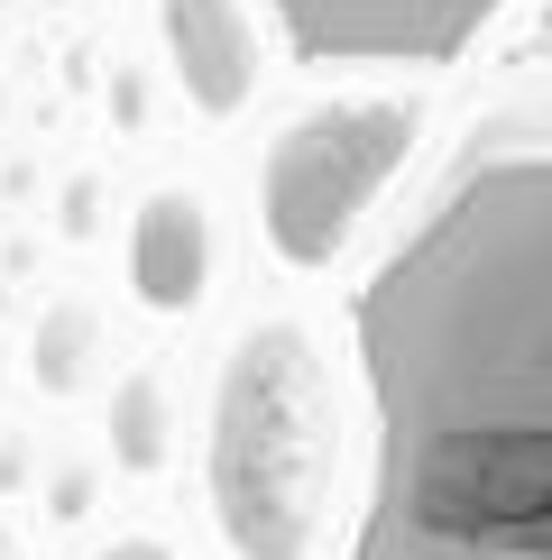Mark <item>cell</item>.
Wrapping results in <instances>:
<instances>
[{"label": "cell", "instance_id": "obj_1", "mask_svg": "<svg viewBox=\"0 0 552 560\" xmlns=\"http://www.w3.org/2000/svg\"><path fill=\"white\" fill-rule=\"evenodd\" d=\"M350 560H552V110L488 129L350 294Z\"/></svg>", "mask_w": 552, "mask_h": 560}, {"label": "cell", "instance_id": "obj_2", "mask_svg": "<svg viewBox=\"0 0 552 560\" xmlns=\"http://www.w3.org/2000/svg\"><path fill=\"white\" fill-rule=\"evenodd\" d=\"M332 368L295 313H267L230 340L212 386V487L240 551L286 560L313 533L322 505V451H332Z\"/></svg>", "mask_w": 552, "mask_h": 560}, {"label": "cell", "instance_id": "obj_3", "mask_svg": "<svg viewBox=\"0 0 552 560\" xmlns=\"http://www.w3.org/2000/svg\"><path fill=\"white\" fill-rule=\"evenodd\" d=\"M424 138L433 110L414 92H332V102L286 110L258 148V230L276 267L332 276L359 248V230L424 166Z\"/></svg>", "mask_w": 552, "mask_h": 560}, {"label": "cell", "instance_id": "obj_4", "mask_svg": "<svg viewBox=\"0 0 552 560\" xmlns=\"http://www.w3.org/2000/svg\"><path fill=\"white\" fill-rule=\"evenodd\" d=\"M516 0H267V19L304 65H460Z\"/></svg>", "mask_w": 552, "mask_h": 560}, {"label": "cell", "instance_id": "obj_5", "mask_svg": "<svg viewBox=\"0 0 552 560\" xmlns=\"http://www.w3.org/2000/svg\"><path fill=\"white\" fill-rule=\"evenodd\" d=\"M157 56L203 120H240L267 83L258 0H157Z\"/></svg>", "mask_w": 552, "mask_h": 560}, {"label": "cell", "instance_id": "obj_6", "mask_svg": "<svg viewBox=\"0 0 552 560\" xmlns=\"http://www.w3.org/2000/svg\"><path fill=\"white\" fill-rule=\"evenodd\" d=\"M221 267V221L203 184H148L129 212V285L148 313H194Z\"/></svg>", "mask_w": 552, "mask_h": 560}, {"label": "cell", "instance_id": "obj_7", "mask_svg": "<svg viewBox=\"0 0 552 560\" xmlns=\"http://www.w3.org/2000/svg\"><path fill=\"white\" fill-rule=\"evenodd\" d=\"M111 423H120V451L148 469L157 459V441H166V405H157V377H129L120 386V405H111Z\"/></svg>", "mask_w": 552, "mask_h": 560}, {"label": "cell", "instance_id": "obj_8", "mask_svg": "<svg viewBox=\"0 0 552 560\" xmlns=\"http://www.w3.org/2000/svg\"><path fill=\"white\" fill-rule=\"evenodd\" d=\"M516 56H525V65H543V56H552V0H534V19H525Z\"/></svg>", "mask_w": 552, "mask_h": 560}, {"label": "cell", "instance_id": "obj_9", "mask_svg": "<svg viewBox=\"0 0 552 560\" xmlns=\"http://www.w3.org/2000/svg\"><path fill=\"white\" fill-rule=\"evenodd\" d=\"M102 560H166V551H157V542H111Z\"/></svg>", "mask_w": 552, "mask_h": 560}]
</instances>
